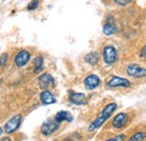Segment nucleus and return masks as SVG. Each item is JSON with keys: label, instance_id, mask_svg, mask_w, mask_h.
I'll use <instances>...</instances> for the list:
<instances>
[{"label": "nucleus", "instance_id": "1", "mask_svg": "<svg viewBox=\"0 0 146 141\" xmlns=\"http://www.w3.org/2000/svg\"><path fill=\"white\" fill-rule=\"evenodd\" d=\"M116 109H117V104H116V103H109L108 105L106 106V107L100 112V114L94 119V121L89 125L88 131H89V132H93V131H96L97 129H99V128L113 114V112H115Z\"/></svg>", "mask_w": 146, "mask_h": 141}, {"label": "nucleus", "instance_id": "2", "mask_svg": "<svg viewBox=\"0 0 146 141\" xmlns=\"http://www.w3.org/2000/svg\"><path fill=\"white\" fill-rule=\"evenodd\" d=\"M126 72L129 77L135 78V79H142L146 77V68L137 64V63H130L126 68Z\"/></svg>", "mask_w": 146, "mask_h": 141}, {"label": "nucleus", "instance_id": "3", "mask_svg": "<svg viewBox=\"0 0 146 141\" xmlns=\"http://www.w3.org/2000/svg\"><path fill=\"white\" fill-rule=\"evenodd\" d=\"M21 120H23V117H21L20 114L14 115L13 117H10L9 121L3 126V132L7 133V134H11V133L16 132L19 129L20 124H21Z\"/></svg>", "mask_w": 146, "mask_h": 141}, {"label": "nucleus", "instance_id": "4", "mask_svg": "<svg viewBox=\"0 0 146 141\" xmlns=\"http://www.w3.org/2000/svg\"><path fill=\"white\" fill-rule=\"evenodd\" d=\"M102 58H104V61L107 63V64H113L117 60H118V52L117 50L115 49V46L112 45H107L104 48V51H102Z\"/></svg>", "mask_w": 146, "mask_h": 141}, {"label": "nucleus", "instance_id": "5", "mask_svg": "<svg viewBox=\"0 0 146 141\" xmlns=\"http://www.w3.org/2000/svg\"><path fill=\"white\" fill-rule=\"evenodd\" d=\"M130 85L131 84L128 79L118 76H112L107 81V86L109 88H129Z\"/></svg>", "mask_w": 146, "mask_h": 141}, {"label": "nucleus", "instance_id": "6", "mask_svg": "<svg viewBox=\"0 0 146 141\" xmlns=\"http://www.w3.org/2000/svg\"><path fill=\"white\" fill-rule=\"evenodd\" d=\"M58 128H60V123L55 119H53V120H47V121H45L44 123L42 124L40 132H42V134L48 137V136H52L54 132H56L58 130Z\"/></svg>", "mask_w": 146, "mask_h": 141}, {"label": "nucleus", "instance_id": "7", "mask_svg": "<svg viewBox=\"0 0 146 141\" xmlns=\"http://www.w3.org/2000/svg\"><path fill=\"white\" fill-rule=\"evenodd\" d=\"M37 83H38V86L42 89H48L55 86V80L53 78V76L51 73H47V72L42 73L38 77Z\"/></svg>", "mask_w": 146, "mask_h": 141}, {"label": "nucleus", "instance_id": "8", "mask_svg": "<svg viewBox=\"0 0 146 141\" xmlns=\"http://www.w3.org/2000/svg\"><path fill=\"white\" fill-rule=\"evenodd\" d=\"M29 60H31V53L27 50H20L15 56V64L18 68H21L25 67L29 62Z\"/></svg>", "mask_w": 146, "mask_h": 141}, {"label": "nucleus", "instance_id": "9", "mask_svg": "<svg viewBox=\"0 0 146 141\" xmlns=\"http://www.w3.org/2000/svg\"><path fill=\"white\" fill-rule=\"evenodd\" d=\"M100 83H101L100 78L97 75L92 73V75H89L84 79V87L88 89V90H93V89H96L97 87H99Z\"/></svg>", "mask_w": 146, "mask_h": 141}, {"label": "nucleus", "instance_id": "10", "mask_svg": "<svg viewBox=\"0 0 146 141\" xmlns=\"http://www.w3.org/2000/svg\"><path fill=\"white\" fill-rule=\"evenodd\" d=\"M39 99L44 105H51L56 103V97L48 89H43V91L39 94Z\"/></svg>", "mask_w": 146, "mask_h": 141}, {"label": "nucleus", "instance_id": "11", "mask_svg": "<svg viewBox=\"0 0 146 141\" xmlns=\"http://www.w3.org/2000/svg\"><path fill=\"white\" fill-rule=\"evenodd\" d=\"M127 122H128V115L126 113L121 112V113H118L113 117V120H112V126L115 129H121V128H124L126 125Z\"/></svg>", "mask_w": 146, "mask_h": 141}, {"label": "nucleus", "instance_id": "12", "mask_svg": "<svg viewBox=\"0 0 146 141\" xmlns=\"http://www.w3.org/2000/svg\"><path fill=\"white\" fill-rule=\"evenodd\" d=\"M69 101L73 105H84L87 103V97L83 93H71L69 95Z\"/></svg>", "mask_w": 146, "mask_h": 141}, {"label": "nucleus", "instance_id": "13", "mask_svg": "<svg viewBox=\"0 0 146 141\" xmlns=\"http://www.w3.org/2000/svg\"><path fill=\"white\" fill-rule=\"evenodd\" d=\"M54 119L58 122V123H62V122H72L73 121V116L66 111H60L55 114Z\"/></svg>", "mask_w": 146, "mask_h": 141}, {"label": "nucleus", "instance_id": "14", "mask_svg": "<svg viewBox=\"0 0 146 141\" xmlns=\"http://www.w3.org/2000/svg\"><path fill=\"white\" fill-rule=\"evenodd\" d=\"M99 60H100V56L98 52H90L84 56V61L90 66H96L99 62Z\"/></svg>", "mask_w": 146, "mask_h": 141}, {"label": "nucleus", "instance_id": "15", "mask_svg": "<svg viewBox=\"0 0 146 141\" xmlns=\"http://www.w3.org/2000/svg\"><path fill=\"white\" fill-rule=\"evenodd\" d=\"M44 70V56L37 55L34 60V72L36 75H39Z\"/></svg>", "mask_w": 146, "mask_h": 141}, {"label": "nucleus", "instance_id": "16", "mask_svg": "<svg viewBox=\"0 0 146 141\" xmlns=\"http://www.w3.org/2000/svg\"><path fill=\"white\" fill-rule=\"evenodd\" d=\"M102 31H104V34H105V35L110 36V35H113V34L117 32V27H116V25H115L113 21H107V23L104 25Z\"/></svg>", "mask_w": 146, "mask_h": 141}, {"label": "nucleus", "instance_id": "17", "mask_svg": "<svg viewBox=\"0 0 146 141\" xmlns=\"http://www.w3.org/2000/svg\"><path fill=\"white\" fill-rule=\"evenodd\" d=\"M146 139V132L142 131V132H137L135 134H133L128 140L129 141H143Z\"/></svg>", "mask_w": 146, "mask_h": 141}, {"label": "nucleus", "instance_id": "18", "mask_svg": "<svg viewBox=\"0 0 146 141\" xmlns=\"http://www.w3.org/2000/svg\"><path fill=\"white\" fill-rule=\"evenodd\" d=\"M38 5H39V1H38V0H32V1L28 3V6H27V10H28V11L35 10L37 7H38Z\"/></svg>", "mask_w": 146, "mask_h": 141}, {"label": "nucleus", "instance_id": "19", "mask_svg": "<svg viewBox=\"0 0 146 141\" xmlns=\"http://www.w3.org/2000/svg\"><path fill=\"white\" fill-rule=\"evenodd\" d=\"M8 59H9L8 53H3V54L0 56V67H5L6 63H7V61H8Z\"/></svg>", "mask_w": 146, "mask_h": 141}, {"label": "nucleus", "instance_id": "20", "mask_svg": "<svg viewBox=\"0 0 146 141\" xmlns=\"http://www.w3.org/2000/svg\"><path fill=\"white\" fill-rule=\"evenodd\" d=\"M113 1H115V3H116V5L124 7V6H127V5H129V3H130L133 0H113Z\"/></svg>", "mask_w": 146, "mask_h": 141}, {"label": "nucleus", "instance_id": "21", "mask_svg": "<svg viewBox=\"0 0 146 141\" xmlns=\"http://www.w3.org/2000/svg\"><path fill=\"white\" fill-rule=\"evenodd\" d=\"M126 139V136L125 134H119V136H116V137H112V138H109L107 139L108 141H121Z\"/></svg>", "mask_w": 146, "mask_h": 141}, {"label": "nucleus", "instance_id": "22", "mask_svg": "<svg viewBox=\"0 0 146 141\" xmlns=\"http://www.w3.org/2000/svg\"><path fill=\"white\" fill-rule=\"evenodd\" d=\"M139 58L146 59V44L142 48V50H141V52H139Z\"/></svg>", "mask_w": 146, "mask_h": 141}, {"label": "nucleus", "instance_id": "23", "mask_svg": "<svg viewBox=\"0 0 146 141\" xmlns=\"http://www.w3.org/2000/svg\"><path fill=\"white\" fill-rule=\"evenodd\" d=\"M2 132H3V129H1V128H0V136L2 134Z\"/></svg>", "mask_w": 146, "mask_h": 141}]
</instances>
